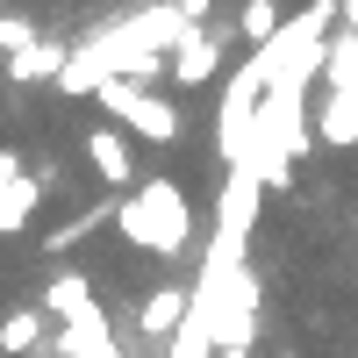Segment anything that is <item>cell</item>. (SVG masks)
Masks as SVG:
<instances>
[{
  "label": "cell",
  "mask_w": 358,
  "mask_h": 358,
  "mask_svg": "<svg viewBox=\"0 0 358 358\" xmlns=\"http://www.w3.org/2000/svg\"><path fill=\"white\" fill-rule=\"evenodd\" d=\"M115 229H122V244L136 258H172L194 244V201H187V179L172 172H143V187L122 194L115 208Z\"/></svg>",
  "instance_id": "1"
},
{
  "label": "cell",
  "mask_w": 358,
  "mask_h": 358,
  "mask_svg": "<svg viewBox=\"0 0 358 358\" xmlns=\"http://www.w3.org/2000/svg\"><path fill=\"white\" fill-rule=\"evenodd\" d=\"M94 101L108 108L101 122L129 129L136 143H158V151H165V143H179V136H187L179 108H172L165 94H151V86H136V79H101V86H94Z\"/></svg>",
  "instance_id": "2"
},
{
  "label": "cell",
  "mask_w": 358,
  "mask_h": 358,
  "mask_svg": "<svg viewBox=\"0 0 358 358\" xmlns=\"http://www.w3.org/2000/svg\"><path fill=\"white\" fill-rule=\"evenodd\" d=\"M79 158L94 165L101 187H122V194L143 187V151H136V136L115 129V122H94V129H86V136H79Z\"/></svg>",
  "instance_id": "3"
},
{
  "label": "cell",
  "mask_w": 358,
  "mask_h": 358,
  "mask_svg": "<svg viewBox=\"0 0 358 358\" xmlns=\"http://www.w3.org/2000/svg\"><path fill=\"white\" fill-rule=\"evenodd\" d=\"M222 29H187L179 22V43L165 50V79L172 86H215L222 79Z\"/></svg>",
  "instance_id": "4"
},
{
  "label": "cell",
  "mask_w": 358,
  "mask_h": 358,
  "mask_svg": "<svg viewBox=\"0 0 358 358\" xmlns=\"http://www.w3.org/2000/svg\"><path fill=\"white\" fill-rule=\"evenodd\" d=\"M179 322H187V280H158V287H151V301L136 308V330L172 344V337H179Z\"/></svg>",
  "instance_id": "5"
},
{
  "label": "cell",
  "mask_w": 358,
  "mask_h": 358,
  "mask_svg": "<svg viewBox=\"0 0 358 358\" xmlns=\"http://www.w3.org/2000/svg\"><path fill=\"white\" fill-rule=\"evenodd\" d=\"M43 351V308H8L0 315V358H36Z\"/></svg>",
  "instance_id": "6"
},
{
  "label": "cell",
  "mask_w": 358,
  "mask_h": 358,
  "mask_svg": "<svg viewBox=\"0 0 358 358\" xmlns=\"http://www.w3.org/2000/svg\"><path fill=\"white\" fill-rule=\"evenodd\" d=\"M236 36H244L251 50H265L280 36V0H244V15H236Z\"/></svg>",
  "instance_id": "7"
},
{
  "label": "cell",
  "mask_w": 358,
  "mask_h": 358,
  "mask_svg": "<svg viewBox=\"0 0 358 358\" xmlns=\"http://www.w3.org/2000/svg\"><path fill=\"white\" fill-rule=\"evenodd\" d=\"M337 15H344V22H351V29H358V0H337Z\"/></svg>",
  "instance_id": "8"
}]
</instances>
